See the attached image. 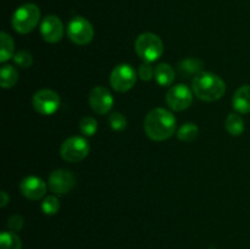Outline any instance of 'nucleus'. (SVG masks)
<instances>
[{
    "label": "nucleus",
    "mask_w": 250,
    "mask_h": 249,
    "mask_svg": "<svg viewBox=\"0 0 250 249\" xmlns=\"http://www.w3.org/2000/svg\"><path fill=\"white\" fill-rule=\"evenodd\" d=\"M176 121L172 112L164 107H156L144 119V132L150 139L156 142H163L171 138L176 131Z\"/></svg>",
    "instance_id": "obj_1"
},
{
    "label": "nucleus",
    "mask_w": 250,
    "mask_h": 249,
    "mask_svg": "<svg viewBox=\"0 0 250 249\" xmlns=\"http://www.w3.org/2000/svg\"><path fill=\"white\" fill-rule=\"evenodd\" d=\"M192 89L200 100L216 102L226 92V83L215 73L203 71L192 80Z\"/></svg>",
    "instance_id": "obj_2"
},
{
    "label": "nucleus",
    "mask_w": 250,
    "mask_h": 249,
    "mask_svg": "<svg viewBox=\"0 0 250 249\" xmlns=\"http://www.w3.org/2000/svg\"><path fill=\"white\" fill-rule=\"evenodd\" d=\"M41 20V10L34 4H24L14 12L11 24L20 34H27L33 31Z\"/></svg>",
    "instance_id": "obj_3"
},
{
    "label": "nucleus",
    "mask_w": 250,
    "mask_h": 249,
    "mask_svg": "<svg viewBox=\"0 0 250 249\" xmlns=\"http://www.w3.org/2000/svg\"><path fill=\"white\" fill-rule=\"evenodd\" d=\"M134 49L137 55L143 59L146 62H154L163 55L164 43L159 36L146 32L137 38Z\"/></svg>",
    "instance_id": "obj_4"
},
{
    "label": "nucleus",
    "mask_w": 250,
    "mask_h": 249,
    "mask_svg": "<svg viewBox=\"0 0 250 249\" xmlns=\"http://www.w3.org/2000/svg\"><path fill=\"white\" fill-rule=\"evenodd\" d=\"M89 154V143L85 138L78 136L66 139L60 148V155L67 163H80Z\"/></svg>",
    "instance_id": "obj_5"
},
{
    "label": "nucleus",
    "mask_w": 250,
    "mask_h": 249,
    "mask_svg": "<svg viewBox=\"0 0 250 249\" xmlns=\"http://www.w3.org/2000/svg\"><path fill=\"white\" fill-rule=\"evenodd\" d=\"M137 82V72L128 63H120L110 75V84L119 93L128 92Z\"/></svg>",
    "instance_id": "obj_6"
},
{
    "label": "nucleus",
    "mask_w": 250,
    "mask_h": 249,
    "mask_svg": "<svg viewBox=\"0 0 250 249\" xmlns=\"http://www.w3.org/2000/svg\"><path fill=\"white\" fill-rule=\"evenodd\" d=\"M67 36L77 45H87L93 41L94 29L84 17L75 16L67 24Z\"/></svg>",
    "instance_id": "obj_7"
},
{
    "label": "nucleus",
    "mask_w": 250,
    "mask_h": 249,
    "mask_svg": "<svg viewBox=\"0 0 250 249\" xmlns=\"http://www.w3.org/2000/svg\"><path fill=\"white\" fill-rule=\"evenodd\" d=\"M193 92L186 84H176L168 89L166 103L173 111H183L192 105Z\"/></svg>",
    "instance_id": "obj_8"
},
{
    "label": "nucleus",
    "mask_w": 250,
    "mask_h": 249,
    "mask_svg": "<svg viewBox=\"0 0 250 249\" xmlns=\"http://www.w3.org/2000/svg\"><path fill=\"white\" fill-rule=\"evenodd\" d=\"M75 185L76 178L73 173L71 171L65 170V168H58V170L53 171L49 176V189L56 195L67 194L75 188Z\"/></svg>",
    "instance_id": "obj_9"
},
{
    "label": "nucleus",
    "mask_w": 250,
    "mask_h": 249,
    "mask_svg": "<svg viewBox=\"0 0 250 249\" xmlns=\"http://www.w3.org/2000/svg\"><path fill=\"white\" fill-rule=\"evenodd\" d=\"M33 106L41 115H53L60 107V97L51 89H41L33 95Z\"/></svg>",
    "instance_id": "obj_10"
},
{
    "label": "nucleus",
    "mask_w": 250,
    "mask_h": 249,
    "mask_svg": "<svg viewBox=\"0 0 250 249\" xmlns=\"http://www.w3.org/2000/svg\"><path fill=\"white\" fill-rule=\"evenodd\" d=\"M89 105L94 112L99 115H105L114 106V98L107 88L97 85L89 93Z\"/></svg>",
    "instance_id": "obj_11"
},
{
    "label": "nucleus",
    "mask_w": 250,
    "mask_h": 249,
    "mask_svg": "<svg viewBox=\"0 0 250 249\" xmlns=\"http://www.w3.org/2000/svg\"><path fill=\"white\" fill-rule=\"evenodd\" d=\"M41 34L48 43H58L63 36V26L61 20L55 15H48L41 22Z\"/></svg>",
    "instance_id": "obj_12"
},
{
    "label": "nucleus",
    "mask_w": 250,
    "mask_h": 249,
    "mask_svg": "<svg viewBox=\"0 0 250 249\" xmlns=\"http://www.w3.org/2000/svg\"><path fill=\"white\" fill-rule=\"evenodd\" d=\"M46 183L37 176H27L20 183L22 194L31 200H39L45 195Z\"/></svg>",
    "instance_id": "obj_13"
},
{
    "label": "nucleus",
    "mask_w": 250,
    "mask_h": 249,
    "mask_svg": "<svg viewBox=\"0 0 250 249\" xmlns=\"http://www.w3.org/2000/svg\"><path fill=\"white\" fill-rule=\"evenodd\" d=\"M204 62L198 58H185L178 62L177 70L182 78H194L203 72Z\"/></svg>",
    "instance_id": "obj_14"
},
{
    "label": "nucleus",
    "mask_w": 250,
    "mask_h": 249,
    "mask_svg": "<svg viewBox=\"0 0 250 249\" xmlns=\"http://www.w3.org/2000/svg\"><path fill=\"white\" fill-rule=\"evenodd\" d=\"M232 106L239 114L250 112V85L246 84L239 87L234 92L232 98Z\"/></svg>",
    "instance_id": "obj_15"
},
{
    "label": "nucleus",
    "mask_w": 250,
    "mask_h": 249,
    "mask_svg": "<svg viewBox=\"0 0 250 249\" xmlns=\"http://www.w3.org/2000/svg\"><path fill=\"white\" fill-rule=\"evenodd\" d=\"M155 80L161 87H168L175 81V70L170 63H159L155 67Z\"/></svg>",
    "instance_id": "obj_16"
},
{
    "label": "nucleus",
    "mask_w": 250,
    "mask_h": 249,
    "mask_svg": "<svg viewBox=\"0 0 250 249\" xmlns=\"http://www.w3.org/2000/svg\"><path fill=\"white\" fill-rule=\"evenodd\" d=\"M19 81V73H17L16 68L14 66L4 65L0 70V82H1V87L4 89H9L12 88Z\"/></svg>",
    "instance_id": "obj_17"
},
{
    "label": "nucleus",
    "mask_w": 250,
    "mask_h": 249,
    "mask_svg": "<svg viewBox=\"0 0 250 249\" xmlns=\"http://www.w3.org/2000/svg\"><path fill=\"white\" fill-rule=\"evenodd\" d=\"M225 127H226L227 132H229L231 136H241L244 132V121L241 117V115L238 114H229L227 116L226 121H225Z\"/></svg>",
    "instance_id": "obj_18"
},
{
    "label": "nucleus",
    "mask_w": 250,
    "mask_h": 249,
    "mask_svg": "<svg viewBox=\"0 0 250 249\" xmlns=\"http://www.w3.org/2000/svg\"><path fill=\"white\" fill-rule=\"evenodd\" d=\"M0 43H1V48H0V61L5 62V61L14 58L15 43L11 37L7 33H5V32L0 33Z\"/></svg>",
    "instance_id": "obj_19"
},
{
    "label": "nucleus",
    "mask_w": 250,
    "mask_h": 249,
    "mask_svg": "<svg viewBox=\"0 0 250 249\" xmlns=\"http://www.w3.org/2000/svg\"><path fill=\"white\" fill-rule=\"evenodd\" d=\"M198 134H199V128H198L197 124H193V122H187L178 128L177 138L182 142L190 143V142L197 139Z\"/></svg>",
    "instance_id": "obj_20"
},
{
    "label": "nucleus",
    "mask_w": 250,
    "mask_h": 249,
    "mask_svg": "<svg viewBox=\"0 0 250 249\" xmlns=\"http://www.w3.org/2000/svg\"><path fill=\"white\" fill-rule=\"evenodd\" d=\"M0 249H22L20 237L12 231H4L0 234Z\"/></svg>",
    "instance_id": "obj_21"
},
{
    "label": "nucleus",
    "mask_w": 250,
    "mask_h": 249,
    "mask_svg": "<svg viewBox=\"0 0 250 249\" xmlns=\"http://www.w3.org/2000/svg\"><path fill=\"white\" fill-rule=\"evenodd\" d=\"M80 129L84 136L92 137L98 131V122L94 117L84 116L80 121Z\"/></svg>",
    "instance_id": "obj_22"
},
{
    "label": "nucleus",
    "mask_w": 250,
    "mask_h": 249,
    "mask_svg": "<svg viewBox=\"0 0 250 249\" xmlns=\"http://www.w3.org/2000/svg\"><path fill=\"white\" fill-rule=\"evenodd\" d=\"M60 209V203L59 199L54 195H49L42 203V210L45 215H55Z\"/></svg>",
    "instance_id": "obj_23"
},
{
    "label": "nucleus",
    "mask_w": 250,
    "mask_h": 249,
    "mask_svg": "<svg viewBox=\"0 0 250 249\" xmlns=\"http://www.w3.org/2000/svg\"><path fill=\"white\" fill-rule=\"evenodd\" d=\"M109 124L114 131H124L127 127V119L121 112H114L109 116Z\"/></svg>",
    "instance_id": "obj_24"
},
{
    "label": "nucleus",
    "mask_w": 250,
    "mask_h": 249,
    "mask_svg": "<svg viewBox=\"0 0 250 249\" xmlns=\"http://www.w3.org/2000/svg\"><path fill=\"white\" fill-rule=\"evenodd\" d=\"M14 61L17 66H20V67L27 68L29 67V66H32L33 59H32V55L28 51L20 50L14 55Z\"/></svg>",
    "instance_id": "obj_25"
},
{
    "label": "nucleus",
    "mask_w": 250,
    "mask_h": 249,
    "mask_svg": "<svg viewBox=\"0 0 250 249\" xmlns=\"http://www.w3.org/2000/svg\"><path fill=\"white\" fill-rule=\"evenodd\" d=\"M23 224H24L23 217L19 214L12 215V216L7 220V226H9L10 231H12V232L21 231L22 227H23Z\"/></svg>",
    "instance_id": "obj_26"
},
{
    "label": "nucleus",
    "mask_w": 250,
    "mask_h": 249,
    "mask_svg": "<svg viewBox=\"0 0 250 249\" xmlns=\"http://www.w3.org/2000/svg\"><path fill=\"white\" fill-rule=\"evenodd\" d=\"M154 73H155V70H153L150 62H146V61H144V62L139 66L138 75L143 81H150L151 78H153Z\"/></svg>",
    "instance_id": "obj_27"
},
{
    "label": "nucleus",
    "mask_w": 250,
    "mask_h": 249,
    "mask_svg": "<svg viewBox=\"0 0 250 249\" xmlns=\"http://www.w3.org/2000/svg\"><path fill=\"white\" fill-rule=\"evenodd\" d=\"M0 198H1V200H0V207L4 208L5 205H6L7 203H9L10 198H9V195H7V193L4 192V190H2V192L0 193Z\"/></svg>",
    "instance_id": "obj_28"
}]
</instances>
